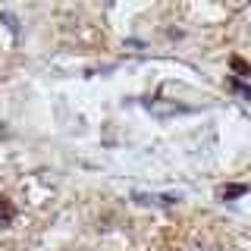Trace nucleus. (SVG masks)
<instances>
[{
    "instance_id": "1",
    "label": "nucleus",
    "mask_w": 251,
    "mask_h": 251,
    "mask_svg": "<svg viewBox=\"0 0 251 251\" xmlns=\"http://www.w3.org/2000/svg\"><path fill=\"white\" fill-rule=\"evenodd\" d=\"M13 220H16V204L6 195H0V226H10Z\"/></svg>"
},
{
    "instance_id": "2",
    "label": "nucleus",
    "mask_w": 251,
    "mask_h": 251,
    "mask_svg": "<svg viewBox=\"0 0 251 251\" xmlns=\"http://www.w3.org/2000/svg\"><path fill=\"white\" fill-rule=\"evenodd\" d=\"M226 85H229V91H232V94H239L242 100H251V85H242V78H235V75H232Z\"/></svg>"
},
{
    "instance_id": "3",
    "label": "nucleus",
    "mask_w": 251,
    "mask_h": 251,
    "mask_svg": "<svg viewBox=\"0 0 251 251\" xmlns=\"http://www.w3.org/2000/svg\"><path fill=\"white\" fill-rule=\"evenodd\" d=\"M229 66H232L235 78H251V66H248L242 57H229Z\"/></svg>"
},
{
    "instance_id": "4",
    "label": "nucleus",
    "mask_w": 251,
    "mask_h": 251,
    "mask_svg": "<svg viewBox=\"0 0 251 251\" xmlns=\"http://www.w3.org/2000/svg\"><path fill=\"white\" fill-rule=\"evenodd\" d=\"M245 192H251V185H229V188H220V198L232 201L235 195H245Z\"/></svg>"
}]
</instances>
